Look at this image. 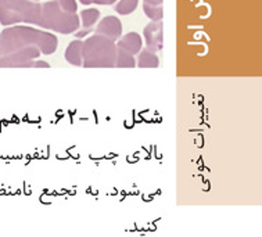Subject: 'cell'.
<instances>
[{
  "mask_svg": "<svg viewBox=\"0 0 262 237\" xmlns=\"http://www.w3.org/2000/svg\"><path fill=\"white\" fill-rule=\"evenodd\" d=\"M57 36L53 33L24 25H17L5 29L0 33V57L28 48H36L40 54L49 56L57 50Z\"/></svg>",
  "mask_w": 262,
  "mask_h": 237,
  "instance_id": "cell-1",
  "label": "cell"
},
{
  "mask_svg": "<svg viewBox=\"0 0 262 237\" xmlns=\"http://www.w3.org/2000/svg\"><path fill=\"white\" fill-rule=\"evenodd\" d=\"M115 67L117 68H135L136 60L132 54L117 48V58H115Z\"/></svg>",
  "mask_w": 262,
  "mask_h": 237,
  "instance_id": "cell-12",
  "label": "cell"
},
{
  "mask_svg": "<svg viewBox=\"0 0 262 237\" xmlns=\"http://www.w3.org/2000/svg\"><path fill=\"white\" fill-rule=\"evenodd\" d=\"M40 56L36 48H28L0 57V68H50V64L38 60Z\"/></svg>",
  "mask_w": 262,
  "mask_h": 237,
  "instance_id": "cell-5",
  "label": "cell"
},
{
  "mask_svg": "<svg viewBox=\"0 0 262 237\" xmlns=\"http://www.w3.org/2000/svg\"><path fill=\"white\" fill-rule=\"evenodd\" d=\"M143 11L144 14L147 15L150 19H152V21H162V17H164L162 6H152L143 3Z\"/></svg>",
  "mask_w": 262,
  "mask_h": 237,
  "instance_id": "cell-14",
  "label": "cell"
},
{
  "mask_svg": "<svg viewBox=\"0 0 262 237\" xmlns=\"http://www.w3.org/2000/svg\"><path fill=\"white\" fill-rule=\"evenodd\" d=\"M136 66H138L139 68H158V66H160V60H158L156 53H152L150 52V50H147V49H144V50H140V53H139Z\"/></svg>",
  "mask_w": 262,
  "mask_h": 237,
  "instance_id": "cell-11",
  "label": "cell"
},
{
  "mask_svg": "<svg viewBox=\"0 0 262 237\" xmlns=\"http://www.w3.org/2000/svg\"><path fill=\"white\" fill-rule=\"evenodd\" d=\"M144 40L147 50L152 53L161 52L164 48V24L162 21H151L144 27Z\"/></svg>",
  "mask_w": 262,
  "mask_h": 237,
  "instance_id": "cell-6",
  "label": "cell"
},
{
  "mask_svg": "<svg viewBox=\"0 0 262 237\" xmlns=\"http://www.w3.org/2000/svg\"><path fill=\"white\" fill-rule=\"evenodd\" d=\"M82 5L89 6L92 3H95V5H114L115 0H79Z\"/></svg>",
  "mask_w": 262,
  "mask_h": 237,
  "instance_id": "cell-16",
  "label": "cell"
},
{
  "mask_svg": "<svg viewBox=\"0 0 262 237\" xmlns=\"http://www.w3.org/2000/svg\"><path fill=\"white\" fill-rule=\"evenodd\" d=\"M79 18L82 19V27H83V32H78L76 35L81 38L83 35L89 32V29L93 27V25L97 23V19L100 18V11L97 9H86V10H82L81 15H79Z\"/></svg>",
  "mask_w": 262,
  "mask_h": 237,
  "instance_id": "cell-10",
  "label": "cell"
},
{
  "mask_svg": "<svg viewBox=\"0 0 262 237\" xmlns=\"http://www.w3.org/2000/svg\"><path fill=\"white\" fill-rule=\"evenodd\" d=\"M142 45H143V40L140 38V35L136 32H129L126 33L125 36L119 39L118 43L115 45L117 48L124 50V52L129 53V54H138L142 50Z\"/></svg>",
  "mask_w": 262,
  "mask_h": 237,
  "instance_id": "cell-8",
  "label": "cell"
},
{
  "mask_svg": "<svg viewBox=\"0 0 262 237\" xmlns=\"http://www.w3.org/2000/svg\"><path fill=\"white\" fill-rule=\"evenodd\" d=\"M122 33V24L117 17L114 15H107L104 18L101 19L97 28H96V35H100V36H104L111 42L118 40L119 36Z\"/></svg>",
  "mask_w": 262,
  "mask_h": 237,
  "instance_id": "cell-7",
  "label": "cell"
},
{
  "mask_svg": "<svg viewBox=\"0 0 262 237\" xmlns=\"http://www.w3.org/2000/svg\"><path fill=\"white\" fill-rule=\"evenodd\" d=\"M57 2L62 11H66L68 14H76L78 6H76L75 0H57Z\"/></svg>",
  "mask_w": 262,
  "mask_h": 237,
  "instance_id": "cell-15",
  "label": "cell"
},
{
  "mask_svg": "<svg viewBox=\"0 0 262 237\" xmlns=\"http://www.w3.org/2000/svg\"><path fill=\"white\" fill-rule=\"evenodd\" d=\"M17 23L42 27V5L31 0H0V24Z\"/></svg>",
  "mask_w": 262,
  "mask_h": 237,
  "instance_id": "cell-3",
  "label": "cell"
},
{
  "mask_svg": "<svg viewBox=\"0 0 262 237\" xmlns=\"http://www.w3.org/2000/svg\"><path fill=\"white\" fill-rule=\"evenodd\" d=\"M144 3L152 6H162V0H144Z\"/></svg>",
  "mask_w": 262,
  "mask_h": 237,
  "instance_id": "cell-17",
  "label": "cell"
},
{
  "mask_svg": "<svg viewBox=\"0 0 262 237\" xmlns=\"http://www.w3.org/2000/svg\"><path fill=\"white\" fill-rule=\"evenodd\" d=\"M139 0H119L115 5V11L121 15H129L138 9Z\"/></svg>",
  "mask_w": 262,
  "mask_h": 237,
  "instance_id": "cell-13",
  "label": "cell"
},
{
  "mask_svg": "<svg viewBox=\"0 0 262 237\" xmlns=\"http://www.w3.org/2000/svg\"><path fill=\"white\" fill-rule=\"evenodd\" d=\"M81 27L79 15L68 14L62 11L57 0H50L42 5V27L43 29L70 35L76 32Z\"/></svg>",
  "mask_w": 262,
  "mask_h": 237,
  "instance_id": "cell-4",
  "label": "cell"
},
{
  "mask_svg": "<svg viewBox=\"0 0 262 237\" xmlns=\"http://www.w3.org/2000/svg\"><path fill=\"white\" fill-rule=\"evenodd\" d=\"M117 46L104 36L93 35L83 42L82 67L85 68H114Z\"/></svg>",
  "mask_w": 262,
  "mask_h": 237,
  "instance_id": "cell-2",
  "label": "cell"
},
{
  "mask_svg": "<svg viewBox=\"0 0 262 237\" xmlns=\"http://www.w3.org/2000/svg\"><path fill=\"white\" fill-rule=\"evenodd\" d=\"M31 2H38V0H31Z\"/></svg>",
  "mask_w": 262,
  "mask_h": 237,
  "instance_id": "cell-18",
  "label": "cell"
},
{
  "mask_svg": "<svg viewBox=\"0 0 262 237\" xmlns=\"http://www.w3.org/2000/svg\"><path fill=\"white\" fill-rule=\"evenodd\" d=\"M82 50H83V42L79 40V39L70 43L67 50H66L67 62H70L71 66L82 67Z\"/></svg>",
  "mask_w": 262,
  "mask_h": 237,
  "instance_id": "cell-9",
  "label": "cell"
}]
</instances>
